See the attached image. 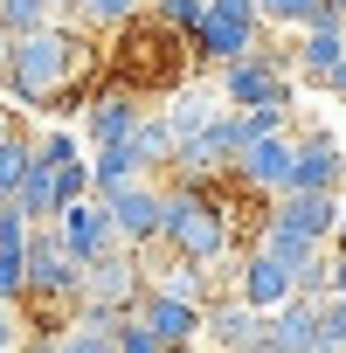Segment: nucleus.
<instances>
[{
    "label": "nucleus",
    "instance_id": "obj_9",
    "mask_svg": "<svg viewBox=\"0 0 346 353\" xmlns=\"http://www.w3.org/2000/svg\"><path fill=\"white\" fill-rule=\"evenodd\" d=\"M291 159H298V132H270V139H250L229 173L243 188H256L263 201H277V194H291Z\"/></svg>",
    "mask_w": 346,
    "mask_h": 353
},
{
    "label": "nucleus",
    "instance_id": "obj_30",
    "mask_svg": "<svg viewBox=\"0 0 346 353\" xmlns=\"http://www.w3.org/2000/svg\"><path fill=\"white\" fill-rule=\"evenodd\" d=\"M111 353H166V346H159V339H152V332L125 312V319H118V332H111Z\"/></svg>",
    "mask_w": 346,
    "mask_h": 353
},
{
    "label": "nucleus",
    "instance_id": "obj_24",
    "mask_svg": "<svg viewBox=\"0 0 346 353\" xmlns=\"http://www.w3.org/2000/svg\"><path fill=\"white\" fill-rule=\"evenodd\" d=\"M125 181H139L132 145H125V139H118V145H97V159H90V194H111V188H125Z\"/></svg>",
    "mask_w": 346,
    "mask_h": 353
},
{
    "label": "nucleus",
    "instance_id": "obj_7",
    "mask_svg": "<svg viewBox=\"0 0 346 353\" xmlns=\"http://www.w3.org/2000/svg\"><path fill=\"white\" fill-rule=\"evenodd\" d=\"M97 201H104V215H111V229H118L125 250H159V208H166V188L152 181V173H139V181H125V188H111V194H97Z\"/></svg>",
    "mask_w": 346,
    "mask_h": 353
},
{
    "label": "nucleus",
    "instance_id": "obj_25",
    "mask_svg": "<svg viewBox=\"0 0 346 353\" xmlns=\"http://www.w3.org/2000/svg\"><path fill=\"white\" fill-rule=\"evenodd\" d=\"M256 14H263V28H312V21H325V0H256Z\"/></svg>",
    "mask_w": 346,
    "mask_h": 353
},
{
    "label": "nucleus",
    "instance_id": "obj_16",
    "mask_svg": "<svg viewBox=\"0 0 346 353\" xmlns=\"http://www.w3.org/2000/svg\"><path fill=\"white\" fill-rule=\"evenodd\" d=\"M201 332H208L222 353H250V346L263 339V312H250L243 298H215V305H201Z\"/></svg>",
    "mask_w": 346,
    "mask_h": 353
},
{
    "label": "nucleus",
    "instance_id": "obj_41",
    "mask_svg": "<svg viewBox=\"0 0 346 353\" xmlns=\"http://www.w3.org/2000/svg\"><path fill=\"white\" fill-rule=\"evenodd\" d=\"M250 353H277V346H270V339H256V346H250Z\"/></svg>",
    "mask_w": 346,
    "mask_h": 353
},
{
    "label": "nucleus",
    "instance_id": "obj_15",
    "mask_svg": "<svg viewBox=\"0 0 346 353\" xmlns=\"http://www.w3.org/2000/svg\"><path fill=\"white\" fill-rule=\"evenodd\" d=\"M236 298H243L250 312H277V305L291 298V270H284L277 256H263V250H243V263H236Z\"/></svg>",
    "mask_w": 346,
    "mask_h": 353
},
{
    "label": "nucleus",
    "instance_id": "obj_33",
    "mask_svg": "<svg viewBox=\"0 0 346 353\" xmlns=\"http://www.w3.org/2000/svg\"><path fill=\"white\" fill-rule=\"evenodd\" d=\"M35 159H42V166H63V159H77V139H70V132H42V139H35Z\"/></svg>",
    "mask_w": 346,
    "mask_h": 353
},
{
    "label": "nucleus",
    "instance_id": "obj_1",
    "mask_svg": "<svg viewBox=\"0 0 346 353\" xmlns=\"http://www.w3.org/2000/svg\"><path fill=\"white\" fill-rule=\"evenodd\" d=\"M97 70V49H90V28L77 21H49L35 35H14V56H8V97L21 111H77L83 104V83Z\"/></svg>",
    "mask_w": 346,
    "mask_h": 353
},
{
    "label": "nucleus",
    "instance_id": "obj_34",
    "mask_svg": "<svg viewBox=\"0 0 346 353\" xmlns=\"http://www.w3.org/2000/svg\"><path fill=\"white\" fill-rule=\"evenodd\" d=\"M28 339V325H21V305H0V353H14Z\"/></svg>",
    "mask_w": 346,
    "mask_h": 353
},
{
    "label": "nucleus",
    "instance_id": "obj_27",
    "mask_svg": "<svg viewBox=\"0 0 346 353\" xmlns=\"http://www.w3.org/2000/svg\"><path fill=\"white\" fill-rule=\"evenodd\" d=\"M49 21H63L49 0H0V28H8V35H35V28H49Z\"/></svg>",
    "mask_w": 346,
    "mask_h": 353
},
{
    "label": "nucleus",
    "instance_id": "obj_11",
    "mask_svg": "<svg viewBox=\"0 0 346 353\" xmlns=\"http://www.w3.org/2000/svg\"><path fill=\"white\" fill-rule=\"evenodd\" d=\"M132 319L159 339V346H194L201 339V305H187V298H166V291H139V305H132Z\"/></svg>",
    "mask_w": 346,
    "mask_h": 353
},
{
    "label": "nucleus",
    "instance_id": "obj_12",
    "mask_svg": "<svg viewBox=\"0 0 346 353\" xmlns=\"http://www.w3.org/2000/svg\"><path fill=\"white\" fill-rule=\"evenodd\" d=\"M270 222H277V229H291V236H305V243H332V229H339V194L291 188V194H277V201H270Z\"/></svg>",
    "mask_w": 346,
    "mask_h": 353
},
{
    "label": "nucleus",
    "instance_id": "obj_23",
    "mask_svg": "<svg viewBox=\"0 0 346 353\" xmlns=\"http://www.w3.org/2000/svg\"><path fill=\"white\" fill-rule=\"evenodd\" d=\"M250 250H263V256H277L284 270H298V263H312V256H318L325 243H305V236H291V229H277V222L263 215V229L250 236Z\"/></svg>",
    "mask_w": 346,
    "mask_h": 353
},
{
    "label": "nucleus",
    "instance_id": "obj_10",
    "mask_svg": "<svg viewBox=\"0 0 346 353\" xmlns=\"http://www.w3.org/2000/svg\"><path fill=\"white\" fill-rule=\"evenodd\" d=\"M56 236H63V250H70L77 263H97L104 250H118V229H111V215H104V201H97V194H83V201L56 208Z\"/></svg>",
    "mask_w": 346,
    "mask_h": 353
},
{
    "label": "nucleus",
    "instance_id": "obj_3",
    "mask_svg": "<svg viewBox=\"0 0 346 353\" xmlns=\"http://www.w3.org/2000/svg\"><path fill=\"white\" fill-rule=\"evenodd\" d=\"M118 35H125V49H111V83H125L132 97H159V90H181L187 83V35L181 28H166L159 14H132V21H118Z\"/></svg>",
    "mask_w": 346,
    "mask_h": 353
},
{
    "label": "nucleus",
    "instance_id": "obj_31",
    "mask_svg": "<svg viewBox=\"0 0 346 353\" xmlns=\"http://www.w3.org/2000/svg\"><path fill=\"white\" fill-rule=\"evenodd\" d=\"M201 8H208V0H152V14H159L166 28H181V35H194V21H201Z\"/></svg>",
    "mask_w": 346,
    "mask_h": 353
},
{
    "label": "nucleus",
    "instance_id": "obj_4",
    "mask_svg": "<svg viewBox=\"0 0 346 353\" xmlns=\"http://www.w3.org/2000/svg\"><path fill=\"white\" fill-rule=\"evenodd\" d=\"M215 90H222L229 111H263V104L291 111V49H284V42H256L250 56L222 63Z\"/></svg>",
    "mask_w": 346,
    "mask_h": 353
},
{
    "label": "nucleus",
    "instance_id": "obj_6",
    "mask_svg": "<svg viewBox=\"0 0 346 353\" xmlns=\"http://www.w3.org/2000/svg\"><path fill=\"white\" fill-rule=\"evenodd\" d=\"M77 284H83V263L63 250L56 222H35L28 229V298L21 305H70L77 312Z\"/></svg>",
    "mask_w": 346,
    "mask_h": 353
},
{
    "label": "nucleus",
    "instance_id": "obj_18",
    "mask_svg": "<svg viewBox=\"0 0 346 353\" xmlns=\"http://www.w3.org/2000/svg\"><path fill=\"white\" fill-rule=\"evenodd\" d=\"M346 56V21H312V28H298V42H291V77H305V83H318L332 63Z\"/></svg>",
    "mask_w": 346,
    "mask_h": 353
},
{
    "label": "nucleus",
    "instance_id": "obj_13",
    "mask_svg": "<svg viewBox=\"0 0 346 353\" xmlns=\"http://www.w3.org/2000/svg\"><path fill=\"white\" fill-rule=\"evenodd\" d=\"M291 188H312V194H339V188H346V152H339L332 132H298Z\"/></svg>",
    "mask_w": 346,
    "mask_h": 353
},
{
    "label": "nucleus",
    "instance_id": "obj_14",
    "mask_svg": "<svg viewBox=\"0 0 346 353\" xmlns=\"http://www.w3.org/2000/svg\"><path fill=\"white\" fill-rule=\"evenodd\" d=\"M139 111H145V97H132L125 83L90 90V97H83V132H90V145H118V139L139 125Z\"/></svg>",
    "mask_w": 346,
    "mask_h": 353
},
{
    "label": "nucleus",
    "instance_id": "obj_28",
    "mask_svg": "<svg viewBox=\"0 0 346 353\" xmlns=\"http://www.w3.org/2000/svg\"><path fill=\"white\" fill-rule=\"evenodd\" d=\"M77 28H90V35H104V28H118V21H132L139 14V0H77Z\"/></svg>",
    "mask_w": 346,
    "mask_h": 353
},
{
    "label": "nucleus",
    "instance_id": "obj_36",
    "mask_svg": "<svg viewBox=\"0 0 346 353\" xmlns=\"http://www.w3.org/2000/svg\"><path fill=\"white\" fill-rule=\"evenodd\" d=\"M332 291H346V243L332 250Z\"/></svg>",
    "mask_w": 346,
    "mask_h": 353
},
{
    "label": "nucleus",
    "instance_id": "obj_29",
    "mask_svg": "<svg viewBox=\"0 0 346 353\" xmlns=\"http://www.w3.org/2000/svg\"><path fill=\"white\" fill-rule=\"evenodd\" d=\"M83 194H90V159L77 152V159H63V166H56V201L70 208V201H83Z\"/></svg>",
    "mask_w": 346,
    "mask_h": 353
},
{
    "label": "nucleus",
    "instance_id": "obj_32",
    "mask_svg": "<svg viewBox=\"0 0 346 353\" xmlns=\"http://www.w3.org/2000/svg\"><path fill=\"white\" fill-rule=\"evenodd\" d=\"M318 325H325V339L346 353V291H325V298H318Z\"/></svg>",
    "mask_w": 346,
    "mask_h": 353
},
{
    "label": "nucleus",
    "instance_id": "obj_20",
    "mask_svg": "<svg viewBox=\"0 0 346 353\" xmlns=\"http://www.w3.org/2000/svg\"><path fill=\"white\" fill-rule=\"evenodd\" d=\"M28 159H35V139H28L21 111H8V104H0V194H8V201H14V188H21Z\"/></svg>",
    "mask_w": 346,
    "mask_h": 353
},
{
    "label": "nucleus",
    "instance_id": "obj_39",
    "mask_svg": "<svg viewBox=\"0 0 346 353\" xmlns=\"http://www.w3.org/2000/svg\"><path fill=\"white\" fill-rule=\"evenodd\" d=\"M49 8H56V14H63V21H77V14H70V8H77V0H49Z\"/></svg>",
    "mask_w": 346,
    "mask_h": 353
},
{
    "label": "nucleus",
    "instance_id": "obj_19",
    "mask_svg": "<svg viewBox=\"0 0 346 353\" xmlns=\"http://www.w3.org/2000/svg\"><path fill=\"white\" fill-rule=\"evenodd\" d=\"M125 145H132V159H139V173H166L173 166V145H181V139H173V125H166V111H139V125L125 132Z\"/></svg>",
    "mask_w": 346,
    "mask_h": 353
},
{
    "label": "nucleus",
    "instance_id": "obj_26",
    "mask_svg": "<svg viewBox=\"0 0 346 353\" xmlns=\"http://www.w3.org/2000/svg\"><path fill=\"white\" fill-rule=\"evenodd\" d=\"M35 353H111V332H90V325H63V332H49V339H28Z\"/></svg>",
    "mask_w": 346,
    "mask_h": 353
},
{
    "label": "nucleus",
    "instance_id": "obj_17",
    "mask_svg": "<svg viewBox=\"0 0 346 353\" xmlns=\"http://www.w3.org/2000/svg\"><path fill=\"white\" fill-rule=\"evenodd\" d=\"M263 339L277 346V353H312L318 346V298H284L277 312H263Z\"/></svg>",
    "mask_w": 346,
    "mask_h": 353
},
{
    "label": "nucleus",
    "instance_id": "obj_8",
    "mask_svg": "<svg viewBox=\"0 0 346 353\" xmlns=\"http://www.w3.org/2000/svg\"><path fill=\"white\" fill-rule=\"evenodd\" d=\"M145 291V256L139 250H104L97 263H83V284H77V305H104V312H132Z\"/></svg>",
    "mask_w": 346,
    "mask_h": 353
},
{
    "label": "nucleus",
    "instance_id": "obj_40",
    "mask_svg": "<svg viewBox=\"0 0 346 353\" xmlns=\"http://www.w3.org/2000/svg\"><path fill=\"white\" fill-rule=\"evenodd\" d=\"M325 14H332V21H346V0H325Z\"/></svg>",
    "mask_w": 346,
    "mask_h": 353
},
{
    "label": "nucleus",
    "instance_id": "obj_38",
    "mask_svg": "<svg viewBox=\"0 0 346 353\" xmlns=\"http://www.w3.org/2000/svg\"><path fill=\"white\" fill-rule=\"evenodd\" d=\"M332 243H346V188H339V229H332Z\"/></svg>",
    "mask_w": 346,
    "mask_h": 353
},
{
    "label": "nucleus",
    "instance_id": "obj_2",
    "mask_svg": "<svg viewBox=\"0 0 346 353\" xmlns=\"http://www.w3.org/2000/svg\"><path fill=\"white\" fill-rule=\"evenodd\" d=\"M159 250L187 256V263H208V270L236 256V215H229V201H222L215 181H166Z\"/></svg>",
    "mask_w": 346,
    "mask_h": 353
},
{
    "label": "nucleus",
    "instance_id": "obj_22",
    "mask_svg": "<svg viewBox=\"0 0 346 353\" xmlns=\"http://www.w3.org/2000/svg\"><path fill=\"white\" fill-rule=\"evenodd\" d=\"M208 277H215V270H208V263H187V256H173L166 270H159V263H145V284H152V291L187 298V305H208Z\"/></svg>",
    "mask_w": 346,
    "mask_h": 353
},
{
    "label": "nucleus",
    "instance_id": "obj_5",
    "mask_svg": "<svg viewBox=\"0 0 346 353\" xmlns=\"http://www.w3.org/2000/svg\"><path fill=\"white\" fill-rule=\"evenodd\" d=\"M263 42V14H256V0H208L201 8V21H194V35H187V49L201 56V63H236V56H250Z\"/></svg>",
    "mask_w": 346,
    "mask_h": 353
},
{
    "label": "nucleus",
    "instance_id": "obj_42",
    "mask_svg": "<svg viewBox=\"0 0 346 353\" xmlns=\"http://www.w3.org/2000/svg\"><path fill=\"white\" fill-rule=\"evenodd\" d=\"M0 215H8V194H0Z\"/></svg>",
    "mask_w": 346,
    "mask_h": 353
},
{
    "label": "nucleus",
    "instance_id": "obj_35",
    "mask_svg": "<svg viewBox=\"0 0 346 353\" xmlns=\"http://www.w3.org/2000/svg\"><path fill=\"white\" fill-rule=\"evenodd\" d=\"M318 90H332V97H339V104H346V56H339V63H332V70H325V77H318Z\"/></svg>",
    "mask_w": 346,
    "mask_h": 353
},
{
    "label": "nucleus",
    "instance_id": "obj_21",
    "mask_svg": "<svg viewBox=\"0 0 346 353\" xmlns=\"http://www.w3.org/2000/svg\"><path fill=\"white\" fill-rule=\"evenodd\" d=\"M173 104H166V125H173V139H187V132H201L215 111H222V90H208V83H181V90H166Z\"/></svg>",
    "mask_w": 346,
    "mask_h": 353
},
{
    "label": "nucleus",
    "instance_id": "obj_37",
    "mask_svg": "<svg viewBox=\"0 0 346 353\" xmlns=\"http://www.w3.org/2000/svg\"><path fill=\"white\" fill-rule=\"evenodd\" d=\"M8 56H14V35H8V28H0V77H8Z\"/></svg>",
    "mask_w": 346,
    "mask_h": 353
}]
</instances>
